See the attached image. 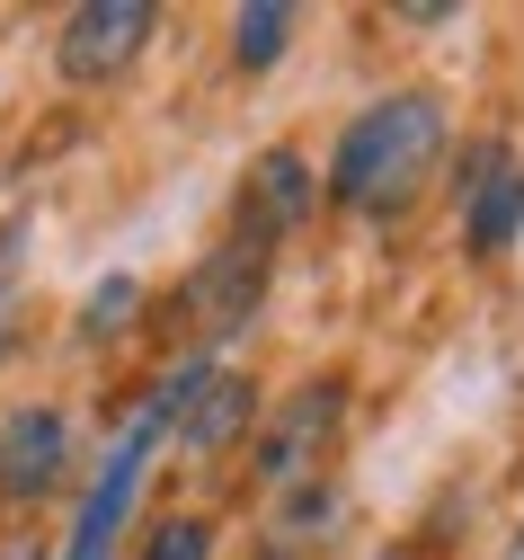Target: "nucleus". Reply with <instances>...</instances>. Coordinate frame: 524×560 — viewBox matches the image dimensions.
<instances>
[{
	"mask_svg": "<svg viewBox=\"0 0 524 560\" xmlns=\"http://www.w3.org/2000/svg\"><path fill=\"white\" fill-rule=\"evenodd\" d=\"M444 161V107L427 90H392L373 98L329 152V196L347 214H400L427 187V170Z\"/></svg>",
	"mask_w": 524,
	"mask_h": 560,
	"instance_id": "obj_1",
	"label": "nucleus"
},
{
	"mask_svg": "<svg viewBox=\"0 0 524 560\" xmlns=\"http://www.w3.org/2000/svg\"><path fill=\"white\" fill-rule=\"evenodd\" d=\"M267 267H276V241L249 232V223H232V241H213V249L196 258V276L178 285L187 329H196V338H232V329H249L258 303H267Z\"/></svg>",
	"mask_w": 524,
	"mask_h": 560,
	"instance_id": "obj_2",
	"label": "nucleus"
},
{
	"mask_svg": "<svg viewBox=\"0 0 524 560\" xmlns=\"http://www.w3.org/2000/svg\"><path fill=\"white\" fill-rule=\"evenodd\" d=\"M152 27H161L152 0H81V10L62 19V36H54V72L71 90H98V81H116L125 62L152 45Z\"/></svg>",
	"mask_w": 524,
	"mask_h": 560,
	"instance_id": "obj_3",
	"label": "nucleus"
},
{
	"mask_svg": "<svg viewBox=\"0 0 524 560\" xmlns=\"http://www.w3.org/2000/svg\"><path fill=\"white\" fill-rule=\"evenodd\" d=\"M62 463H71V428H62V409H45V400H27V409H10L0 418V499H45V489L62 480Z\"/></svg>",
	"mask_w": 524,
	"mask_h": 560,
	"instance_id": "obj_4",
	"label": "nucleus"
},
{
	"mask_svg": "<svg viewBox=\"0 0 524 560\" xmlns=\"http://www.w3.org/2000/svg\"><path fill=\"white\" fill-rule=\"evenodd\" d=\"M312 205H321V170L303 161V152H258L249 161V187H241V223L249 232H267V241H284L293 223H303L312 214Z\"/></svg>",
	"mask_w": 524,
	"mask_h": 560,
	"instance_id": "obj_5",
	"label": "nucleus"
},
{
	"mask_svg": "<svg viewBox=\"0 0 524 560\" xmlns=\"http://www.w3.org/2000/svg\"><path fill=\"white\" fill-rule=\"evenodd\" d=\"M463 196H471V249H480V258L515 249V232H524V170H515V152L489 143V152L463 170Z\"/></svg>",
	"mask_w": 524,
	"mask_h": 560,
	"instance_id": "obj_6",
	"label": "nucleus"
},
{
	"mask_svg": "<svg viewBox=\"0 0 524 560\" xmlns=\"http://www.w3.org/2000/svg\"><path fill=\"white\" fill-rule=\"evenodd\" d=\"M338 400H347L338 383H312V392H303V400H293L276 428L258 436V471H267V480H303V471H312V454H321V445H329V428H338Z\"/></svg>",
	"mask_w": 524,
	"mask_h": 560,
	"instance_id": "obj_7",
	"label": "nucleus"
},
{
	"mask_svg": "<svg viewBox=\"0 0 524 560\" xmlns=\"http://www.w3.org/2000/svg\"><path fill=\"white\" fill-rule=\"evenodd\" d=\"M258 418V392H249V374H222V365H205V383H196V400L178 409V436H187V454H222L241 428Z\"/></svg>",
	"mask_w": 524,
	"mask_h": 560,
	"instance_id": "obj_8",
	"label": "nucleus"
},
{
	"mask_svg": "<svg viewBox=\"0 0 524 560\" xmlns=\"http://www.w3.org/2000/svg\"><path fill=\"white\" fill-rule=\"evenodd\" d=\"M284 36H293V10H284V0H258V10L232 19V54L249 62V72H267V62L284 54Z\"/></svg>",
	"mask_w": 524,
	"mask_h": 560,
	"instance_id": "obj_9",
	"label": "nucleus"
},
{
	"mask_svg": "<svg viewBox=\"0 0 524 560\" xmlns=\"http://www.w3.org/2000/svg\"><path fill=\"white\" fill-rule=\"evenodd\" d=\"M133 303H142L133 276H107V285L90 294V312H81V338H125L133 329Z\"/></svg>",
	"mask_w": 524,
	"mask_h": 560,
	"instance_id": "obj_10",
	"label": "nucleus"
},
{
	"mask_svg": "<svg viewBox=\"0 0 524 560\" xmlns=\"http://www.w3.org/2000/svg\"><path fill=\"white\" fill-rule=\"evenodd\" d=\"M142 560H213V525L205 516H161L142 534Z\"/></svg>",
	"mask_w": 524,
	"mask_h": 560,
	"instance_id": "obj_11",
	"label": "nucleus"
},
{
	"mask_svg": "<svg viewBox=\"0 0 524 560\" xmlns=\"http://www.w3.org/2000/svg\"><path fill=\"white\" fill-rule=\"evenodd\" d=\"M444 19H454L444 0H409V10H400V27H444Z\"/></svg>",
	"mask_w": 524,
	"mask_h": 560,
	"instance_id": "obj_12",
	"label": "nucleus"
},
{
	"mask_svg": "<svg viewBox=\"0 0 524 560\" xmlns=\"http://www.w3.org/2000/svg\"><path fill=\"white\" fill-rule=\"evenodd\" d=\"M10 338H19V294L0 285V357H10Z\"/></svg>",
	"mask_w": 524,
	"mask_h": 560,
	"instance_id": "obj_13",
	"label": "nucleus"
},
{
	"mask_svg": "<svg viewBox=\"0 0 524 560\" xmlns=\"http://www.w3.org/2000/svg\"><path fill=\"white\" fill-rule=\"evenodd\" d=\"M0 560H45V542H27V534H19V542H0Z\"/></svg>",
	"mask_w": 524,
	"mask_h": 560,
	"instance_id": "obj_14",
	"label": "nucleus"
},
{
	"mask_svg": "<svg viewBox=\"0 0 524 560\" xmlns=\"http://www.w3.org/2000/svg\"><path fill=\"white\" fill-rule=\"evenodd\" d=\"M515 560H524V534H515Z\"/></svg>",
	"mask_w": 524,
	"mask_h": 560,
	"instance_id": "obj_15",
	"label": "nucleus"
}]
</instances>
